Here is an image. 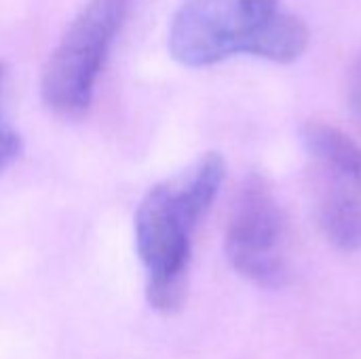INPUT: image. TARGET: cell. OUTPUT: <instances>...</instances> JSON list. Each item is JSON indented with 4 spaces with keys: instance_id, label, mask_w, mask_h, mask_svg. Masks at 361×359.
Segmentation results:
<instances>
[{
    "instance_id": "1",
    "label": "cell",
    "mask_w": 361,
    "mask_h": 359,
    "mask_svg": "<svg viewBox=\"0 0 361 359\" xmlns=\"http://www.w3.org/2000/svg\"><path fill=\"white\" fill-rule=\"evenodd\" d=\"M224 174V159L205 152L150 186L135 209L133 233L146 271V300L159 313H176L186 300L192 237L216 201Z\"/></svg>"
},
{
    "instance_id": "2",
    "label": "cell",
    "mask_w": 361,
    "mask_h": 359,
    "mask_svg": "<svg viewBox=\"0 0 361 359\" xmlns=\"http://www.w3.org/2000/svg\"><path fill=\"white\" fill-rule=\"evenodd\" d=\"M167 42L171 57L188 68L235 55L290 63L307 51L309 30L279 0H190L173 15Z\"/></svg>"
},
{
    "instance_id": "3",
    "label": "cell",
    "mask_w": 361,
    "mask_h": 359,
    "mask_svg": "<svg viewBox=\"0 0 361 359\" xmlns=\"http://www.w3.org/2000/svg\"><path fill=\"white\" fill-rule=\"evenodd\" d=\"M127 8L129 0H89L74 15L42 70L40 95L49 110L63 118L89 110Z\"/></svg>"
},
{
    "instance_id": "4",
    "label": "cell",
    "mask_w": 361,
    "mask_h": 359,
    "mask_svg": "<svg viewBox=\"0 0 361 359\" xmlns=\"http://www.w3.org/2000/svg\"><path fill=\"white\" fill-rule=\"evenodd\" d=\"M307 178L315 220L343 252L361 250V146L326 121L302 127Z\"/></svg>"
},
{
    "instance_id": "5",
    "label": "cell",
    "mask_w": 361,
    "mask_h": 359,
    "mask_svg": "<svg viewBox=\"0 0 361 359\" xmlns=\"http://www.w3.org/2000/svg\"><path fill=\"white\" fill-rule=\"evenodd\" d=\"M224 250L231 267L260 288H281L290 279V224L264 174H250L231 209Z\"/></svg>"
},
{
    "instance_id": "6",
    "label": "cell",
    "mask_w": 361,
    "mask_h": 359,
    "mask_svg": "<svg viewBox=\"0 0 361 359\" xmlns=\"http://www.w3.org/2000/svg\"><path fill=\"white\" fill-rule=\"evenodd\" d=\"M2 80H4V66L0 61V87H2ZM21 135L4 121L2 112H0V174L6 171L21 154Z\"/></svg>"
},
{
    "instance_id": "7",
    "label": "cell",
    "mask_w": 361,
    "mask_h": 359,
    "mask_svg": "<svg viewBox=\"0 0 361 359\" xmlns=\"http://www.w3.org/2000/svg\"><path fill=\"white\" fill-rule=\"evenodd\" d=\"M351 108H353V114L357 118L361 127V61L355 66L353 70V76H351Z\"/></svg>"
}]
</instances>
